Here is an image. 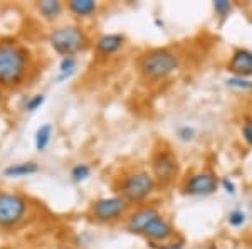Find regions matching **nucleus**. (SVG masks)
Segmentation results:
<instances>
[{
	"instance_id": "obj_6",
	"label": "nucleus",
	"mask_w": 252,
	"mask_h": 249,
	"mask_svg": "<svg viewBox=\"0 0 252 249\" xmlns=\"http://www.w3.org/2000/svg\"><path fill=\"white\" fill-rule=\"evenodd\" d=\"M129 204L120 195H111V197H99L91 202L89 206V215L101 224H111L120 220L128 214Z\"/></svg>"
},
{
	"instance_id": "obj_1",
	"label": "nucleus",
	"mask_w": 252,
	"mask_h": 249,
	"mask_svg": "<svg viewBox=\"0 0 252 249\" xmlns=\"http://www.w3.org/2000/svg\"><path fill=\"white\" fill-rule=\"evenodd\" d=\"M31 51L14 39H0V88L17 89L31 72Z\"/></svg>"
},
{
	"instance_id": "obj_19",
	"label": "nucleus",
	"mask_w": 252,
	"mask_h": 249,
	"mask_svg": "<svg viewBox=\"0 0 252 249\" xmlns=\"http://www.w3.org/2000/svg\"><path fill=\"white\" fill-rule=\"evenodd\" d=\"M46 103V95H42V93H37V95H32L26 100V103H24V111L27 113H35L37 109H40V106Z\"/></svg>"
},
{
	"instance_id": "obj_21",
	"label": "nucleus",
	"mask_w": 252,
	"mask_h": 249,
	"mask_svg": "<svg viewBox=\"0 0 252 249\" xmlns=\"http://www.w3.org/2000/svg\"><path fill=\"white\" fill-rule=\"evenodd\" d=\"M214 10H215V14H217L219 17L225 19L227 15L230 14V10H232V2H229V0H215V2H214Z\"/></svg>"
},
{
	"instance_id": "obj_15",
	"label": "nucleus",
	"mask_w": 252,
	"mask_h": 249,
	"mask_svg": "<svg viewBox=\"0 0 252 249\" xmlns=\"http://www.w3.org/2000/svg\"><path fill=\"white\" fill-rule=\"evenodd\" d=\"M64 5L76 19H89L97 12V2L94 0H69Z\"/></svg>"
},
{
	"instance_id": "obj_7",
	"label": "nucleus",
	"mask_w": 252,
	"mask_h": 249,
	"mask_svg": "<svg viewBox=\"0 0 252 249\" xmlns=\"http://www.w3.org/2000/svg\"><path fill=\"white\" fill-rule=\"evenodd\" d=\"M180 174V162L170 148L157 150L152 158V175L157 185H170Z\"/></svg>"
},
{
	"instance_id": "obj_27",
	"label": "nucleus",
	"mask_w": 252,
	"mask_h": 249,
	"mask_svg": "<svg viewBox=\"0 0 252 249\" xmlns=\"http://www.w3.org/2000/svg\"><path fill=\"white\" fill-rule=\"evenodd\" d=\"M3 98H5V93H3V89L0 88V106L3 105Z\"/></svg>"
},
{
	"instance_id": "obj_20",
	"label": "nucleus",
	"mask_w": 252,
	"mask_h": 249,
	"mask_svg": "<svg viewBox=\"0 0 252 249\" xmlns=\"http://www.w3.org/2000/svg\"><path fill=\"white\" fill-rule=\"evenodd\" d=\"M246 220H247V215L242 209H234L227 215V222L232 227H242L244 224H246Z\"/></svg>"
},
{
	"instance_id": "obj_17",
	"label": "nucleus",
	"mask_w": 252,
	"mask_h": 249,
	"mask_svg": "<svg viewBox=\"0 0 252 249\" xmlns=\"http://www.w3.org/2000/svg\"><path fill=\"white\" fill-rule=\"evenodd\" d=\"M76 69H78V61H76V58H61L56 81H58V83H64V81H67L69 77L76 72Z\"/></svg>"
},
{
	"instance_id": "obj_9",
	"label": "nucleus",
	"mask_w": 252,
	"mask_h": 249,
	"mask_svg": "<svg viewBox=\"0 0 252 249\" xmlns=\"http://www.w3.org/2000/svg\"><path fill=\"white\" fill-rule=\"evenodd\" d=\"M158 215H161L158 207L152 206V204H143V206L136 207L135 211L128 214V217H126V231L131 232V234L143 236L146 226L153 219H157Z\"/></svg>"
},
{
	"instance_id": "obj_25",
	"label": "nucleus",
	"mask_w": 252,
	"mask_h": 249,
	"mask_svg": "<svg viewBox=\"0 0 252 249\" xmlns=\"http://www.w3.org/2000/svg\"><path fill=\"white\" fill-rule=\"evenodd\" d=\"M242 138L252 148V120H246L242 125Z\"/></svg>"
},
{
	"instance_id": "obj_12",
	"label": "nucleus",
	"mask_w": 252,
	"mask_h": 249,
	"mask_svg": "<svg viewBox=\"0 0 252 249\" xmlns=\"http://www.w3.org/2000/svg\"><path fill=\"white\" fill-rule=\"evenodd\" d=\"M125 42H126V37L123 34L108 32V34H101L99 37L96 39L94 49L97 54H101V56H113L123 49Z\"/></svg>"
},
{
	"instance_id": "obj_24",
	"label": "nucleus",
	"mask_w": 252,
	"mask_h": 249,
	"mask_svg": "<svg viewBox=\"0 0 252 249\" xmlns=\"http://www.w3.org/2000/svg\"><path fill=\"white\" fill-rule=\"evenodd\" d=\"M184 246H185L184 239H175V238L161 244H152V248L155 249H184Z\"/></svg>"
},
{
	"instance_id": "obj_26",
	"label": "nucleus",
	"mask_w": 252,
	"mask_h": 249,
	"mask_svg": "<svg viewBox=\"0 0 252 249\" xmlns=\"http://www.w3.org/2000/svg\"><path fill=\"white\" fill-rule=\"evenodd\" d=\"M220 185L223 187V190L227 192V194H230V195H234L235 194V190H237V187H235V183L230 180L229 177H222L220 178Z\"/></svg>"
},
{
	"instance_id": "obj_23",
	"label": "nucleus",
	"mask_w": 252,
	"mask_h": 249,
	"mask_svg": "<svg viewBox=\"0 0 252 249\" xmlns=\"http://www.w3.org/2000/svg\"><path fill=\"white\" fill-rule=\"evenodd\" d=\"M195 135H197L195 128L193 126H189V125L180 126V128L177 130V137H178V140H182V142H192L195 138Z\"/></svg>"
},
{
	"instance_id": "obj_16",
	"label": "nucleus",
	"mask_w": 252,
	"mask_h": 249,
	"mask_svg": "<svg viewBox=\"0 0 252 249\" xmlns=\"http://www.w3.org/2000/svg\"><path fill=\"white\" fill-rule=\"evenodd\" d=\"M52 140V125L51 123H44L37 128V132L34 135V146L37 152H46V148L49 146Z\"/></svg>"
},
{
	"instance_id": "obj_2",
	"label": "nucleus",
	"mask_w": 252,
	"mask_h": 249,
	"mask_svg": "<svg viewBox=\"0 0 252 249\" xmlns=\"http://www.w3.org/2000/svg\"><path fill=\"white\" fill-rule=\"evenodd\" d=\"M47 42L56 54L63 58H76V54L88 49L89 36L79 24H63L49 32Z\"/></svg>"
},
{
	"instance_id": "obj_18",
	"label": "nucleus",
	"mask_w": 252,
	"mask_h": 249,
	"mask_svg": "<svg viewBox=\"0 0 252 249\" xmlns=\"http://www.w3.org/2000/svg\"><path fill=\"white\" fill-rule=\"evenodd\" d=\"M69 175H71L72 182L81 183V182L88 180V178L91 177V167H89L88 163H76V165H72Z\"/></svg>"
},
{
	"instance_id": "obj_11",
	"label": "nucleus",
	"mask_w": 252,
	"mask_h": 249,
	"mask_svg": "<svg viewBox=\"0 0 252 249\" xmlns=\"http://www.w3.org/2000/svg\"><path fill=\"white\" fill-rule=\"evenodd\" d=\"M227 69L235 77H251L252 76V51L249 49H237L230 56Z\"/></svg>"
},
{
	"instance_id": "obj_13",
	"label": "nucleus",
	"mask_w": 252,
	"mask_h": 249,
	"mask_svg": "<svg viewBox=\"0 0 252 249\" xmlns=\"http://www.w3.org/2000/svg\"><path fill=\"white\" fill-rule=\"evenodd\" d=\"M64 9H66V5L63 2H59V0H40V2H35L37 14L47 22L58 20L63 15Z\"/></svg>"
},
{
	"instance_id": "obj_10",
	"label": "nucleus",
	"mask_w": 252,
	"mask_h": 249,
	"mask_svg": "<svg viewBox=\"0 0 252 249\" xmlns=\"http://www.w3.org/2000/svg\"><path fill=\"white\" fill-rule=\"evenodd\" d=\"M143 236L150 241L152 244H161L166 241L173 239L177 236L173 224L163 215H158L157 219H153L152 222L146 226V229L143 232Z\"/></svg>"
},
{
	"instance_id": "obj_22",
	"label": "nucleus",
	"mask_w": 252,
	"mask_h": 249,
	"mask_svg": "<svg viewBox=\"0 0 252 249\" xmlns=\"http://www.w3.org/2000/svg\"><path fill=\"white\" fill-rule=\"evenodd\" d=\"M227 83V86H230V88H235V89H252V81L251 79H246V77H229V79L225 81Z\"/></svg>"
},
{
	"instance_id": "obj_8",
	"label": "nucleus",
	"mask_w": 252,
	"mask_h": 249,
	"mask_svg": "<svg viewBox=\"0 0 252 249\" xmlns=\"http://www.w3.org/2000/svg\"><path fill=\"white\" fill-rule=\"evenodd\" d=\"M219 187V180L212 172H195L189 175V178L184 183V192L187 195L193 197H207L212 195Z\"/></svg>"
},
{
	"instance_id": "obj_3",
	"label": "nucleus",
	"mask_w": 252,
	"mask_h": 249,
	"mask_svg": "<svg viewBox=\"0 0 252 249\" xmlns=\"http://www.w3.org/2000/svg\"><path fill=\"white\" fill-rule=\"evenodd\" d=\"M180 56L168 47H157L146 51L138 61V69L141 76L150 81H160L172 76L180 69Z\"/></svg>"
},
{
	"instance_id": "obj_14",
	"label": "nucleus",
	"mask_w": 252,
	"mask_h": 249,
	"mask_svg": "<svg viewBox=\"0 0 252 249\" xmlns=\"http://www.w3.org/2000/svg\"><path fill=\"white\" fill-rule=\"evenodd\" d=\"M39 172V163L34 160L29 162H17V163H10L3 169V177L7 178H22V177H29Z\"/></svg>"
},
{
	"instance_id": "obj_5",
	"label": "nucleus",
	"mask_w": 252,
	"mask_h": 249,
	"mask_svg": "<svg viewBox=\"0 0 252 249\" xmlns=\"http://www.w3.org/2000/svg\"><path fill=\"white\" fill-rule=\"evenodd\" d=\"M31 201L17 190H0V229H14L26 220Z\"/></svg>"
},
{
	"instance_id": "obj_4",
	"label": "nucleus",
	"mask_w": 252,
	"mask_h": 249,
	"mask_svg": "<svg viewBox=\"0 0 252 249\" xmlns=\"http://www.w3.org/2000/svg\"><path fill=\"white\" fill-rule=\"evenodd\" d=\"M157 182L152 172L145 169H133L123 174L118 180V195L123 197L128 204H143L153 195Z\"/></svg>"
}]
</instances>
